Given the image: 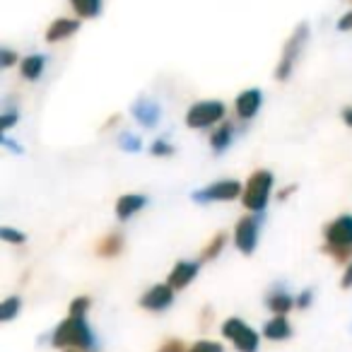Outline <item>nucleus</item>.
Returning <instances> with one entry per match:
<instances>
[{"instance_id": "nucleus-34", "label": "nucleus", "mask_w": 352, "mask_h": 352, "mask_svg": "<svg viewBox=\"0 0 352 352\" xmlns=\"http://www.w3.org/2000/svg\"><path fill=\"white\" fill-rule=\"evenodd\" d=\"M340 287L342 289H350L352 287V261L345 265V273H342V278H340Z\"/></svg>"}, {"instance_id": "nucleus-4", "label": "nucleus", "mask_w": 352, "mask_h": 352, "mask_svg": "<svg viewBox=\"0 0 352 352\" xmlns=\"http://www.w3.org/2000/svg\"><path fill=\"white\" fill-rule=\"evenodd\" d=\"M309 34H311V30H309L307 22H299V25L294 27V32L289 34V39L285 41V46H283V54H280L278 68H275V80L285 82V80L292 78L294 65H297L299 56H302L304 46H307Z\"/></svg>"}, {"instance_id": "nucleus-2", "label": "nucleus", "mask_w": 352, "mask_h": 352, "mask_svg": "<svg viewBox=\"0 0 352 352\" xmlns=\"http://www.w3.org/2000/svg\"><path fill=\"white\" fill-rule=\"evenodd\" d=\"M323 251L336 263L347 265L352 261V212H342L323 227Z\"/></svg>"}, {"instance_id": "nucleus-5", "label": "nucleus", "mask_w": 352, "mask_h": 352, "mask_svg": "<svg viewBox=\"0 0 352 352\" xmlns=\"http://www.w3.org/2000/svg\"><path fill=\"white\" fill-rule=\"evenodd\" d=\"M227 107L220 99H203L188 107L186 111V126L191 131H208V128H215L217 123L225 121Z\"/></svg>"}, {"instance_id": "nucleus-1", "label": "nucleus", "mask_w": 352, "mask_h": 352, "mask_svg": "<svg viewBox=\"0 0 352 352\" xmlns=\"http://www.w3.org/2000/svg\"><path fill=\"white\" fill-rule=\"evenodd\" d=\"M51 345L60 350H94L97 347V336L87 321V314L68 311V316L51 331L49 336Z\"/></svg>"}, {"instance_id": "nucleus-23", "label": "nucleus", "mask_w": 352, "mask_h": 352, "mask_svg": "<svg viewBox=\"0 0 352 352\" xmlns=\"http://www.w3.org/2000/svg\"><path fill=\"white\" fill-rule=\"evenodd\" d=\"M118 147H121L123 152H128V155H135V152L142 150V140L140 135H135L133 131H123L121 135H118Z\"/></svg>"}, {"instance_id": "nucleus-16", "label": "nucleus", "mask_w": 352, "mask_h": 352, "mask_svg": "<svg viewBox=\"0 0 352 352\" xmlns=\"http://www.w3.org/2000/svg\"><path fill=\"white\" fill-rule=\"evenodd\" d=\"M265 307L273 314H278V316H287V314L297 307V297H294L292 292H287V289L275 287L273 292H268V297H265Z\"/></svg>"}, {"instance_id": "nucleus-25", "label": "nucleus", "mask_w": 352, "mask_h": 352, "mask_svg": "<svg viewBox=\"0 0 352 352\" xmlns=\"http://www.w3.org/2000/svg\"><path fill=\"white\" fill-rule=\"evenodd\" d=\"M17 123H20V111L17 109H8V111L0 113V133H8Z\"/></svg>"}, {"instance_id": "nucleus-14", "label": "nucleus", "mask_w": 352, "mask_h": 352, "mask_svg": "<svg viewBox=\"0 0 352 352\" xmlns=\"http://www.w3.org/2000/svg\"><path fill=\"white\" fill-rule=\"evenodd\" d=\"M236 138V126L232 121H222L217 123L215 128H212L210 133V150L215 152V155H225L227 150L232 147V142H234Z\"/></svg>"}, {"instance_id": "nucleus-33", "label": "nucleus", "mask_w": 352, "mask_h": 352, "mask_svg": "<svg viewBox=\"0 0 352 352\" xmlns=\"http://www.w3.org/2000/svg\"><path fill=\"white\" fill-rule=\"evenodd\" d=\"M338 32H352V10H347L345 15L338 20Z\"/></svg>"}, {"instance_id": "nucleus-24", "label": "nucleus", "mask_w": 352, "mask_h": 352, "mask_svg": "<svg viewBox=\"0 0 352 352\" xmlns=\"http://www.w3.org/2000/svg\"><path fill=\"white\" fill-rule=\"evenodd\" d=\"M0 239L6 241V244H12V246H22L27 244V234L15 227H0Z\"/></svg>"}, {"instance_id": "nucleus-27", "label": "nucleus", "mask_w": 352, "mask_h": 352, "mask_svg": "<svg viewBox=\"0 0 352 352\" xmlns=\"http://www.w3.org/2000/svg\"><path fill=\"white\" fill-rule=\"evenodd\" d=\"M188 352H225V347L217 340H198L188 347Z\"/></svg>"}, {"instance_id": "nucleus-22", "label": "nucleus", "mask_w": 352, "mask_h": 352, "mask_svg": "<svg viewBox=\"0 0 352 352\" xmlns=\"http://www.w3.org/2000/svg\"><path fill=\"white\" fill-rule=\"evenodd\" d=\"M227 246V234L225 232H220V234H215L210 241H208V246L203 249V254H201V261H215L217 256L222 254V249Z\"/></svg>"}, {"instance_id": "nucleus-20", "label": "nucleus", "mask_w": 352, "mask_h": 352, "mask_svg": "<svg viewBox=\"0 0 352 352\" xmlns=\"http://www.w3.org/2000/svg\"><path fill=\"white\" fill-rule=\"evenodd\" d=\"M68 3L80 20H94L102 15L104 8V0H68Z\"/></svg>"}, {"instance_id": "nucleus-18", "label": "nucleus", "mask_w": 352, "mask_h": 352, "mask_svg": "<svg viewBox=\"0 0 352 352\" xmlns=\"http://www.w3.org/2000/svg\"><path fill=\"white\" fill-rule=\"evenodd\" d=\"M46 63H49V58H46L44 54H30V56H25V58L20 60V75L25 80H30V82H36V80H39L41 75H44Z\"/></svg>"}, {"instance_id": "nucleus-26", "label": "nucleus", "mask_w": 352, "mask_h": 352, "mask_svg": "<svg viewBox=\"0 0 352 352\" xmlns=\"http://www.w3.org/2000/svg\"><path fill=\"white\" fill-rule=\"evenodd\" d=\"M150 152L155 157H171L174 155V145H171L166 138H157V140L150 145Z\"/></svg>"}, {"instance_id": "nucleus-35", "label": "nucleus", "mask_w": 352, "mask_h": 352, "mask_svg": "<svg viewBox=\"0 0 352 352\" xmlns=\"http://www.w3.org/2000/svg\"><path fill=\"white\" fill-rule=\"evenodd\" d=\"M342 121H345V126L352 128V107L342 109Z\"/></svg>"}, {"instance_id": "nucleus-29", "label": "nucleus", "mask_w": 352, "mask_h": 352, "mask_svg": "<svg viewBox=\"0 0 352 352\" xmlns=\"http://www.w3.org/2000/svg\"><path fill=\"white\" fill-rule=\"evenodd\" d=\"M89 307H92V299H89L87 294H80V297H75L73 302H70V311H75V314H87Z\"/></svg>"}, {"instance_id": "nucleus-32", "label": "nucleus", "mask_w": 352, "mask_h": 352, "mask_svg": "<svg viewBox=\"0 0 352 352\" xmlns=\"http://www.w3.org/2000/svg\"><path fill=\"white\" fill-rule=\"evenodd\" d=\"M311 302H314V289H302V292L297 294V309L311 307Z\"/></svg>"}, {"instance_id": "nucleus-12", "label": "nucleus", "mask_w": 352, "mask_h": 352, "mask_svg": "<svg viewBox=\"0 0 352 352\" xmlns=\"http://www.w3.org/2000/svg\"><path fill=\"white\" fill-rule=\"evenodd\" d=\"M131 113L142 128H157L162 121V107L155 99H147V97L135 99L131 107Z\"/></svg>"}, {"instance_id": "nucleus-13", "label": "nucleus", "mask_w": 352, "mask_h": 352, "mask_svg": "<svg viewBox=\"0 0 352 352\" xmlns=\"http://www.w3.org/2000/svg\"><path fill=\"white\" fill-rule=\"evenodd\" d=\"M147 203H150V198H147L145 193H123V196L116 201V217L121 222L131 220L133 215L145 210Z\"/></svg>"}, {"instance_id": "nucleus-17", "label": "nucleus", "mask_w": 352, "mask_h": 352, "mask_svg": "<svg viewBox=\"0 0 352 352\" xmlns=\"http://www.w3.org/2000/svg\"><path fill=\"white\" fill-rule=\"evenodd\" d=\"M292 323L287 321V316H278L275 314L270 321L263 323V338H268V340L273 342H283V340H289L292 338Z\"/></svg>"}, {"instance_id": "nucleus-9", "label": "nucleus", "mask_w": 352, "mask_h": 352, "mask_svg": "<svg viewBox=\"0 0 352 352\" xmlns=\"http://www.w3.org/2000/svg\"><path fill=\"white\" fill-rule=\"evenodd\" d=\"M176 299V289L171 287L169 283H160V285H152L142 292L140 297V307L145 311H152V314H162L174 304Z\"/></svg>"}, {"instance_id": "nucleus-8", "label": "nucleus", "mask_w": 352, "mask_h": 352, "mask_svg": "<svg viewBox=\"0 0 352 352\" xmlns=\"http://www.w3.org/2000/svg\"><path fill=\"white\" fill-rule=\"evenodd\" d=\"M263 212H249L244 215L234 227V246L239 254L244 256H254L258 249V239H261V227H263Z\"/></svg>"}, {"instance_id": "nucleus-28", "label": "nucleus", "mask_w": 352, "mask_h": 352, "mask_svg": "<svg viewBox=\"0 0 352 352\" xmlns=\"http://www.w3.org/2000/svg\"><path fill=\"white\" fill-rule=\"evenodd\" d=\"M17 60H20V56H17L12 49H8V46H3V49H0V68H3V70L12 68Z\"/></svg>"}, {"instance_id": "nucleus-37", "label": "nucleus", "mask_w": 352, "mask_h": 352, "mask_svg": "<svg viewBox=\"0 0 352 352\" xmlns=\"http://www.w3.org/2000/svg\"><path fill=\"white\" fill-rule=\"evenodd\" d=\"M65 352H85V350H65Z\"/></svg>"}, {"instance_id": "nucleus-11", "label": "nucleus", "mask_w": 352, "mask_h": 352, "mask_svg": "<svg viewBox=\"0 0 352 352\" xmlns=\"http://www.w3.org/2000/svg\"><path fill=\"white\" fill-rule=\"evenodd\" d=\"M201 263L203 261H179V263L169 270V275H166V283H169L176 292H179V289H186L188 285L198 278V273H201Z\"/></svg>"}, {"instance_id": "nucleus-15", "label": "nucleus", "mask_w": 352, "mask_h": 352, "mask_svg": "<svg viewBox=\"0 0 352 352\" xmlns=\"http://www.w3.org/2000/svg\"><path fill=\"white\" fill-rule=\"evenodd\" d=\"M75 32H80V20H73V17H58V20H54L49 27H46V41H49V44H58V41L70 39Z\"/></svg>"}, {"instance_id": "nucleus-10", "label": "nucleus", "mask_w": 352, "mask_h": 352, "mask_svg": "<svg viewBox=\"0 0 352 352\" xmlns=\"http://www.w3.org/2000/svg\"><path fill=\"white\" fill-rule=\"evenodd\" d=\"M261 107H263V92L258 87H249L244 92L236 94L234 99V111L241 121H254L258 116Z\"/></svg>"}, {"instance_id": "nucleus-31", "label": "nucleus", "mask_w": 352, "mask_h": 352, "mask_svg": "<svg viewBox=\"0 0 352 352\" xmlns=\"http://www.w3.org/2000/svg\"><path fill=\"white\" fill-rule=\"evenodd\" d=\"M0 145L6 147V150H10V152H15V155H22V145H17V140H12L8 133H0Z\"/></svg>"}, {"instance_id": "nucleus-36", "label": "nucleus", "mask_w": 352, "mask_h": 352, "mask_svg": "<svg viewBox=\"0 0 352 352\" xmlns=\"http://www.w3.org/2000/svg\"><path fill=\"white\" fill-rule=\"evenodd\" d=\"M294 191H297V186H287V188H283V191H280V201H285V198H287V196H292Z\"/></svg>"}, {"instance_id": "nucleus-3", "label": "nucleus", "mask_w": 352, "mask_h": 352, "mask_svg": "<svg viewBox=\"0 0 352 352\" xmlns=\"http://www.w3.org/2000/svg\"><path fill=\"white\" fill-rule=\"evenodd\" d=\"M275 186V174L270 169H256L246 179L244 193H241V206L249 212H265L270 201V193Z\"/></svg>"}, {"instance_id": "nucleus-30", "label": "nucleus", "mask_w": 352, "mask_h": 352, "mask_svg": "<svg viewBox=\"0 0 352 352\" xmlns=\"http://www.w3.org/2000/svg\"><path fill=\"white\" fill-rule=\"evenodd\" d=\"M157 352H188V350H186V345H184L182 340H174V338H169V340L162 342Z\"/></svg>"}, {"instance_id": "nucleus-6", "label": "nucleus", "mask_w": 352, "mask_h": 352, "mask_svg": "<svg viewBox=\"0 0 352 352\" xmlns=\"http://www.w3.org/2000/svg\"><path fill=\"white\" fill-rule=\"evenodd\" d=\"M244 193L236 179H220V182H212L208 186H201L191 193V201L198 206H210V203H227V201H236Z\"/></svg>"}, {"instance_id": "nucleus-19", "label": "nucleus", "mask_w": 352, "mask_h": 352, "mask_svg": "<svg viewBox=\"0 0 352 352\" xmlns=\"http://www.w3.org/2000/svg\"><path fill=\"white\" fill-rule=\"evenodd\" d=\"M123 246H126V241H123L121 232H111V234H107L104 239H99L97 256H102V258H116V256H121Z\"/></svg>"}, {"instance_id": "nucleus-7", "label": "nucleus", "mask_w": 352, "mask_h": 352, "mask_svg": "<svg viewBox=\"0 0 352 352\" xmlns=\"http://www.w3.org/2000/svg\"><path fill=\"white\" fill-rule=\"evenodd\" d=\"M222 336H225V340H230L239 352H258L261 336H263V333L254 331V328L246 321H241L239 316H230L222 323Z\"/></svg>"}, {"instance_id": "nucleus-21", "label": "nucleus", "mask_w": 352, "mask_h": 352, "mask_svg": "<svg viewBox=\"0 0 352 352\" xmlns=\"http://www.w3.org/2000/svg\"><path fill=\"white\" fill-rule=\"evenodd\" d=\"M22 311V299L17 297V294H10V297L3 299V304H0V321L8 323L12 321V318H17Z\"/></svg>"}]
</instances>
